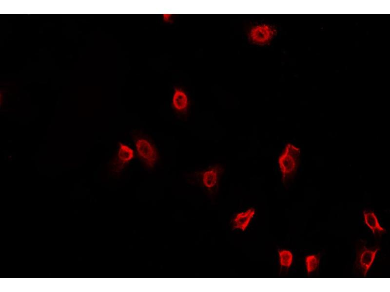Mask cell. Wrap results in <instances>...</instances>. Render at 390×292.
I'll list each match as a JSON object with an SVG mask.
<instances>
[{"mask_svg": "<svg viewBox=\"0 0 390 292\" xmlns=\"http://www.w3.org/2000/svg\"><path fill=\"white\" fill-rule=\"evenodd\" d=\"M300 155V148L288 143L278 157V164L281 174V182L285 187L290 185L296 175Z\"/></svg>", "mask_w": 390, "mask_h": 292, "instance_id": "7a4b0ae2", "label": "cell"}, {"mask_svg": "<svg viewBox=\"0 0 390 292\" xmlns=\"http://www.w3.org/2000/svg\"><path fill=\"white\" fill-rule=\"evenodd\" d=\"M224 170L222 164H215L205 169L190 173L187 178L191 182L201 186L209 198L214 199L218 193Z\"/></svg>", "mask_w": 390, "mask_h": 292, "instance_id": "6da1fadb", "label": "cell"}, {"mask_svg": "<svg viewBox=\"0 0 390 292\" xmlns=\"http://www.w3.org/2000/svg\"><path fill=\"white\" fill-rule=\"evenodd\" d=\"M279 274L280 275L286 274L291 268L294 260L292 251L288 249L279 248L277 250Z\"/></svg>", "mask_w": 390, "mask_h": 292, "instance_id": "30bf717a", "label": "cell"}, {"mask_svg": "<svg viewBox=\"0 0 390 292\" xmlns=\"http://www.w3.org/2000/svg\"><path fill=\"white\" fill-rule=\"evenodd\" d=\"M379 251V246H369L364 240L359 242L356 248L354 267L362 276H366Z\"/></svg>", "mask_w": 390, "mask_h": 292, "instance_id": "277c9868", "label": "cell"}, {"mask_svg": "<svg viewBox=\"0 0 390 292\" xmlns=\"http://www.w3.org/2000/svg\"><path fill=\"white\" fill-rule=\"evenodd\" d=\"M132 137L142 164L148 169L154 168L158 162L159 154L152 140L145 134L137 131L133 132Z\"/></svg>", "mask_w": 390, "mask_h": 292, "instance_id": "3957f363", "label": "cell"}, {"mask_svg": "<svg viewBox=\"0 0 390 292\" xmlns=\"http://www.w3.org/2000/svg\"><path fill=\"white\" fill-rule=\"evenodd\" d=\"M190 105V98L185 89L180 86H174L171 107L176 114L179 117L185 118L188 114Z\"/></svg>", "mask_w": 390, "mask_h": 292, "instance_id": "52a82bcc", "label": "cell"}, {"mask_svg": "<svg viewBox=\"0 0 390 292\" xmlns=\"http://www.w3.org/2000/svg\"><path fill=\"white\" fill-rule=\"evenodd\" d=\"M320 259L321 255L320 253L305 256L304 262L308 276H312L318 271Z\"/></svg>", "mask_w": 390, "mask_h": 292, "instance_id": "8fae6325", "label": "cell"}, {"mask_svg": "<svg viewBox=\"0 0 390 292\" xmlns=\"http://www.w3.org/2000/svg\"><path fill=\"white\" fill-rule=\"evenodd\" d=\"M277 30L274 26L267 23H256L248 30L247 36L253 44L265 46L269 44L275 38Z\"/></svg>", "mask_w": 390, "mask_h": 292, "instance_id": "5b68a950", "label": "cell"}, {"mask_svg": "<svg viewBox=\"0 0 390 292\" xmlns=\"http://www.w3.org/2000/svg\"><path fill=\"white\" fill-rule=\"evenodd\" d=\"M363 217L365 224L375 237H380L386 233V230L381 225L378 217L374 211L369 209H365L363 211Z\"/></svg>", "mask_w": 390, "mask_h": 292, "instance_id": "9c48e42d", "label": "cell"}, {"mask_svg": "<svg viewBox=\"0 0 390 292\" xmlns=\"http://www.w3.org/2000/svg\"><path fill=\"white\" fill-rule=\"evenodd\" d=\"M175 16V15L163 14L162 15V21L165 24H171L174 21Z\"/></svg>", "mask_w": 390, "mask_h": 292, "instance_id": "7c38bea8", "label": "cell"}, {"mask_svg": "<svg viewBox=\"0 0 390 292\" xmlns=\"http://www.w3.org/2000/svg\"><path fill=\"white\" fill-rule=\"evenodd\" d=\"M256 215V209L248 207L233 214L230 221V226L233 231L245 232L251 225Z\"/></svg>", "mask_w": 390, "mask_h": 292, "instance_id": "ba28073f", "label": "cell"}, {"mask_svg": "<svg viewBox=\"0 0 390 292\" xmlns=\"http://www.w3.org/2000/svg\"><path fill=\"white\" fill-rule=\"evenodd\" d=\"M135 152L128 145L119 142L117 152L109 165L110 172L114 175L120 174L135 158Z\"/></svg>", "mask_w": 390, "mask_h": 292, "instance_id": "8992f818", "label": "cell"}]
</instances>
